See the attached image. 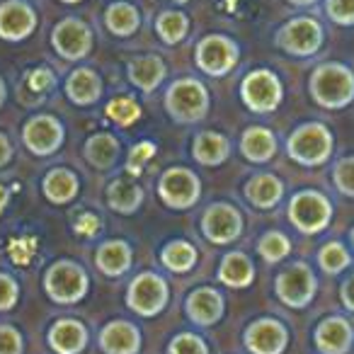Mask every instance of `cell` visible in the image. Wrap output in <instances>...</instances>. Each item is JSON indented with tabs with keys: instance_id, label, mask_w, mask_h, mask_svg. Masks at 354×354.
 Here are the masks:
<instances>
[{
	"instance_id": "obj_1",
	"label": "cell",
	"mask_w": 354,
	"mask_h": 354,
	"mask_svg": "<svg viewBox=\"0 0 354 354\" xmlns=\"http://www.w3.org/2000/svg\"><path fill=\"white\" fill-rule=\"evenodd\" d=\"M310 97L325 109H342L354 100V71L344 64H320L310 73Z\"/></svg>"
},
{
	"instance_id": "obj_2",
	"label": "cell",
	"mask_w": 354,
	"mask_h": 354,
	"mask_svg": "<svg viewBox=\"0 0 354 354\" xmlns=\"http://www.w3.org/2000/svg\"><path fill=\"white\" fill-rule=\"evenodd\" d=\"M212 109L209 88L197 78H177L165 90V112L177 124H197Z\"/></svg>"
},
{
	"instance_id": "obj_3",
	"label": "cell",
	"mask_w": 354,
	"mask_h": 354,
	"mask_svg": "<svg viewBox=\"0 0 354 354\" xmlns=\"http://www.w3.org/2000/svg\"><path fill=\"white\" fill-rule=\"evenodd\" d=\"M333 131L320 122H306L291 131L289 141H286V153L294 162L306 167H318L328 162L333 156Z\"/></svg>"
},
{
	"instance_id": "obj_4",
	"label": "cell",
	"mask_w": 354,
	"mask_h": 354,
	"mask_svg": "<svg viewBox=\"0 0 354 354\" xmlns=\"http://www.w3.org/2000/svg\"><path fill=\"white\" fill-rule=\"evenodd\" d=\"M44 291L54 304L73 306L88 296L90 277L83 265L73 260H56L44 272Z\"/></svg>"
},
{
	"instance_id": "obj_5",
	"label": "cell",
	"mask_w": 354,
	"mask_h": 354,
	"mask_svg": "<svg viewBox=\"0 0 354 354\" xmlns=\"http://www.w3.org/2000/svg\"><path fill=\"white\" fill-rule=\"evenodd\" d=\"M333 218V204L318 189H301L289 202V221L304 236L323 233Z\"/></svg>"
},
{
	"instance_id": "obj_6",
	"label": "cell",
	"mask_w": 354,
	"mask_h": 354,
	"mask_svg": "<svg viewBox=\"0 0 354 354\" xmlns=\"http://www.w3.org/2000/svg\"><path fill=\"white\" fill-rule=\"evenodd\" d=\"M158 197L167 209H175V212L192 209L202 197V183L197 172L180 165L167 167L158 180Z\"/></svg>"
},
{
	"instance_id": "obj_7",
	"label": "cell",
	"mask_w": 354,
	"mask_h": 354,
	"mask_svg": "<svg viewBox=\"0 0 354 354\" xmlns=\"http://www.w3.org/2000/svg\"><path fill=\"white\" fill-rule=\"evenodd\" d=\"M167 301H170V286L156 272L136 274L127 289V306L141 318H153L162 313Z\"/></svg>"
},
{
	"instance_id": "obj_8",
	"label": "cell",
	"mask_w": 354,
	"mask_h": 354,
	"mask_svg": "<svg viewBox=\"0 0 354 354\" xmlns=\"http://www.w3.org/2000/svg\"><path fill=\"white\" fill-rule=\"evenodd\" d=\"M284 97V85L277 78V73L267 68H257L243 78L241 83V100L250 112L270 114L281 104Z\"/></svg>"
},
{
	"instance_id": "obj_9",
	"label": "cell",
	"mask_w": 354,
	"mask_h": 354,
	"mask_svg": "<svg viewBox=\"0 0 354 354\" xmlns=\"http://www.w3.org/2000/svg\"><path fill=\"white\" fill-rule=\"evenodd\" d=\"M323 27H320V22L315 17L301 15L279 27L277 46L281 51H286L289 56L308 59V56L318 54V49L323 46Z\"/></svg>"
},
{
	"instance_id": "obj_10",
	"label": "cell",
	"mask_w": 354,
	"mask_h": 354,
	"mask_svg": "<svg viewBox=\"0 0 354 354\" xmlns=\"http://www.w3.org/2000/svg\"><path fill=\"white\" fill-rule=\"evenodd\" d=\"M318 279L306 262H294L281 270L274 279V294L289 308H306L315 299Z\"/></svg>"
},
{
	"instance_id": "obj_11",
	"label": "cell",
	"mask_w": 354,
	"mask_h": 354,
	"mask_svg": "<svg viewBox=\"0 0 354 354\" xmlns=\"http://www.w3.org/2000/svg\"><path fill=\"white\" fill-rule=\"evenodd\" d=\"M238 59H241V49L238 44L226 35H209L194 49V61H197L199 71L212 78H223L236 68Z\"/></svg>"
},
{
	"instance_id": "obj_12",
	"label": "cell",
	"mask_w": 354,
	"mask_h": 354,
	"mask_svg": "<svg viewBox=\"0 0 354 354\" xmlns=\"http://www.w3.org/2000/svg\"><path fill=\"white\" fill-rule=\"evenodd\" d=\"M93 30L78 17H64L51 30V46L66 61H83L93 51Z\"/></svg>"
},
{
	"instance_id": "obj_13",
	"label": "cell",
	"mask_w": 354,
	"mask_h": 354,
	"mask_svg": "<svg viewBox=\"0 0 354 354\" xmlns=\"http://www.w3.org/2000/svg\"><path fill=\"white\" fill-rule=\"evenodd\" d=\"M22 141H25L30 153H35L39 158H49L61 151V146L66 141V129L51 114H39V117H32L22 127Z\"/></svg>"
},
{
	"instance_id": "obj_14",
	"label": "cell",
	"mask_w": 354,
	"mask_h": 354,
	"mask_svg": "<svg viewBox=\"0 0 354 354\" xmlns=\"http://www.w3.org/2000/svg\"><path fill=\"white\" fill-rule=\"evenodd\" d=\"M202 233L214 245H228L243 233V216L233 204L214 202L202 216Z\"/></svg>"
},
{
	"instance_id": "obj_15",
	"label": "cell",
	"mask_w": 354,
	"mask_h": 354,
	"mask_svg": "<svg viewBox=\"0 0 354 354\" xmlns=\"http://www.w3.org/2000/svg\"><path fill=\"white\" fill-rule=\"evenodd\" d=\"M243 344L250 354H284L289 330L277 318H257L245 328Z\"/></svg>"
},
{
	"instance_id": "obj_16",
	"label": "cell",
	"mask_w": 354,
	"mask_h": 354,
	"mask_svg": "<svg viewBox=\"0 0 354 354\" xmlns=\"http://www.w3.org/2000/svg\"><path fill=\"white\" fill-rule=\"evenodd\" d=\"M39 17L37 10L25 0H6L0 3V39L25 41L35 35Z\"/></svg>"
},
{
	"instance_id": "obj_17",
	"label": "cell",
	"mask_w": 354,
	"mask_h": 354,
	"mask_svg": "<svg viewBox=\"0 0 354 354\" xmlns=\"http://www.w3.org/2000/svg\"><path fill=\"white\" fill-rule=\"evenodd\" d=\"M313 342L320 354H347L354 344V330L342 315H328L315 328Z\"/></svg>"
},
{
	"instance_id": "obj_18",
	"label": "cell",
	"mask_w": 354,
	"mask_h": 354,
	"mask_svg": "<svg viewBox=\"0 0 354 354\" xmlns=\"http://www.w3.org/2000/svg\"><path fill=\"white\" fill-rule=\"evenodd\" d=\"M223 310H226V301L212 286H197L192 294L185 301V313L199 328H212L218 320L223 318Z\"/></svg>"
},
{
	"instance_id": "obj_19",
	"label": "cell",
	"mask_w": 354,
	"mask_h": 354,
	"mask_svg": "<svg viewBox=\"0 0 354 354\" xmlns=\"http://www.w3.org/2000/svg\"><path fill=\"white\" fill-rule=\"evenodd\" d=\"M46 342L56 354H83L90 342V333L83 320L78 318H59L49 328Z\"/></svg>"
},
{
	"instance_id": "obj_20",
	"label": "cell",
	"mask_w": 354,
	"mask_h": 354,
	"mask_svg": "<svg viewBox=\"0 0 354 354\" xmlns=\"http://www.w3.org/2000/svg\"><path fill=\"white\" fill-rule=\"evenodd\" d=\"M97 344L104 354H138L141 330L129 320H109L97 335Z\"/></svg>"
},
{
	"instance_id": "obj_21",
	"label": "cell",
	"mask_w": 354,
	"mask_h": 354,
	"mask_svg": "<svg viewBox=\"0 0 354 354\" xmlns=\"http://www.w3.org/2000/svg\"><path fill=\"white\" fill-rule=\"evenodd\" d=\"M131 265H133L131 245L127 241H119V238L104 241L97 248V252H95V267H97V272L104 277H112V279L124 277L131 270Z\"/></svg>"
},
{
	"instance_id": "obj_22",
	"label": "cell",
	"mask_w": 354,
	"mask_h": 354,
	"mask_svg": "<svg viewBox=\"0 0 354 354\" xmlns=\"http://www.w3.org/2000/svg\"><path fill=\"white\" fill-rule=\"evenodd\" d=\"M66 95L78 107L95 104L102 97V78H100L97 71L88 68V66H80V68L71 71L68 80H66Z\"/></svg>"
},
{
	"instance_id": "obj_23",
	"label": "cell",
	"mask_w": 354,
	"mask_h": 354,
	"mask_svg": "<svg viewBox=\"0 0 354 354\" xmlns=\"http://www.w3.org/2000/svg\"><path fill=\"white\" fill-rule=\"evenodd\" d=\"M127 75H129V80H131V85H136L141 93H153V90L160 88V83L165 80L167 66L158 54L136 56L133 61H129Z\"/></svg>"
},
{
	"instance_id": "obj_24",
	"label": "cell",
	"mask_w": 354,
	"mask_h": 354,
	"mask_svg": "<svg viewBox=\"0 0 354 354\" xmlns=\"http://www.w3.org/2000/svg\"><path fill=\"white\" fill-rule=\"evenodd\" d=\"M245 199L257 209H274L284 197V183L272 172H260L252 175L243 187Z\"/></svg>"
},
{
	"instance_id": "obj_25",
	"label": "cell",
	"mask_w": 354,
	"mask_h": 354,
	"mask_svg": "<svg viewBox=\"0 0 354 354\" xmlns=\"http://www.w3.org/2000/svg\"><path fill=\"white\" fill-rule=\"evenodd\" d=\"M231 156V138L218 131H202L192 141V158L199 165L216 167Z\"/></svg>"
},
{
	"instance_id": "obj_26",
	"label": "cell",
	"mask_w": 354,
	"mask_h": 354,
	"mask_svg": "<svg viewBox=\"0 0 354 354\" xmlns=\"http://www.w3.org/2000/svg\"><path fill=\"white\" fill-rule=\"evenodd\" d=\"M78 175L68 167H54L44 175V183H41V192L49 199L51 204H68L78 197Z\"/></svg>"
},
{
	"instance_id": "obj_27",
	"label": "cell",
	"mask_w": 354,
	"mask_h": 354,
	"mask_svg": "<svg viewBox=\"0 0 354 354\" xmlns=\"http://www.w3.org/2000/svg\"><path fill=\"white\" fill-rule=\"evenodd\" d=\"M241 153L250 162H270L277 153V136L267 127H248L241 136Z\"/></svg>"
},
{
	"instance_id": "obj_28",
	"label": "cell",
	"mask_w": 354,
	"mask_h": 354,
	"mask_svg": "<svg viewBox=\"0 0 354 354\" xmlns=\"http://www.w3.org/2000/svg\"><path fill=\"white\" fill-rule=\"evenodd\" d=\"M216 277L228 289H245L255 279V265H252V260L245 252H228V255H223L221 265H218Z\"/></svg>"
},
{
	"instance_id": "obj_29",
	"label": "cell",
	"mask_w": 354,
	"mask_h": 354,
	"mask_svg": "<svg viewBox=\"0 0 354 354\" xmlns=\"http://www.w3.org/2000/svg\"><path fill=\"white\" fill-rule=\"evenodd\" d=\"M141 204H143V189L138 187L133 180L119 177V180L107 185V207L112 209V212L129 216V214L138 212Z\"/></svg>"
},
{
	"instance_id": "obj_30",
	"label": "cell",
	"mask_w": 354,
	"mask_h": 354,
	"mask_svg": "<svg viewBox=\"0 0 354 354\" xmlns=\"http://www.w3.org/2000/svg\"><path fill=\"white\" fill-rule=\"evenodd\" d=\"M104 25L114 37H131L141 27V12L127 0H117L104 10Z\"/></svg>"
},
{
	"instance_id": "obj_31",
	"label": "cell",
	"mask_w": 354,
	"mask_h": 354,
	"mask_svg": "<svg viewBox=\"0 0 354 354\" xmlns=\"http://www.w3.org/2000/svg\"><path fill=\"white\" fill-rule=\"evenodd\" d=\"M83 153H85V160L93 167H97V170H109L119 158V141L112 133L100 131L88 138Z\"/></svg>"
},
{
	"instance_id": "obj_32",
	"label": "cell",
	"mask_w": 354,
	"mask_h": 354,
	"mask_svg": "<svg viewBox=\"0 0 354 354\" xmlns=\"http://www.w3.org/2000/svg\"><path fill=\"white\" fill-rule=\"evenodd\" d=\"M197 260H199L197 248L187 241H170L160 250L162 267L167 272H172V274H187V272H192Z\"/></svg>"
},
{
	"instance_id": "obj_33",
	"label": "cell",
	"mask_w": 354,
	"mask_h": 354,
	"mask_svg": "<svg viewBox=\"0 0 354 354\" xmlns=\"http://www.w3.org/2000/svg\"><path fill=\"white\" fill-rule=\"evenodd\" d=\"M156 35L167 46L180 44L189 35V17L180 10H162L156 17Z\"/></svg>"
},
{
	"instance_id": "obj_34",
	"label": "cell",
	"mask_w": 354,
	"mask_h": 354,
	"mask_svg": "<svg viewBox=\"0 0 354 354\" xmlns=\"http://www.w3.org/2000/svg\"><path fill=\"white\" fill-rule=\"evenodd\" d=\"M349 265H352V255H349V250L342 243L330 241L318 250V267L325 274H339V272H344Z\"/></svg>"
},
{
	"instance_id": "obj_35",
	"label": "cell",
	"mask_w": 354,
	"mask_h": 354,
	"mask_svg": "<svg viewBox=\"0 0 354 354\" xmlns=\"http://www.w3.org/2000/svg\"><path fill=\"white\" fill-rule=\"evenodd\" d=\"M257 252H260V257L267 265H277L291 252V241L281 231H267L257 241Z\"/></svg>"
},
{
	"instance_id": "obj_36",
	"label": "cell",
	"mask_w": 354,
	"mask_h": 354,
	"mask_svg": "<svg viewBox=\"0 0 354 354\" xmlns=\"http://www.w3.org/2000/svg\"><path fill=\"white\" fill-rule=\"evenodd\" d=\"M107 117L112 119L117 127H131L141 119V107H138L136 100L131 97H114L107 104Z\"/></svg>"
},
{
	"instance_id": "obj_37",
	"label": "cell",
	"mask_w": 354,
	"mask_h": 354,
	"mask_svg": "<svg viewBox=\"0 0 354 354\" xmlns=\"http://www.w3.org/2000/svg\"><path fill=\"white\" fill-rule=\"evenodd\" d=\"M333 185L342 197L354 199V156L339 158L333 167Z\"/></svg>"
},
{
	"instance_id": "obj_38",
	"label": "cell",
	"mask_w": 354,
	"mask_h": 354,
	"mask_svg": "<svg viewBox=\"0 0 354 354\" xmlns=\"http://www.w3.org/2000/svg\"><path fill=\"white\" fill-rule=\"evenodd\" d=\"M167 354H209V344L194 333H180L167 344Z\"/></svg>"
},
{
	"instance_id": "obj_39",
	"label": "cell",
	"mask_w": 354,
	"mask_h": 354,
	"mask_svg": "<svg viewBox=\"0 0 354 354\" xmlns=\"http://www.w3.org/2000/svg\"><path fill=\"white\" fill-rule=\"evenodd\" d=\"M325 12L339 27L354 25V0H325Z\"/></svg>"
},
{
	"instance_id": "obj_40",
	"label": "cell",
	"mask_w": 354,
	"mask_h": 354,
	"mask_svg": "<svg viewBox=\"0 0 354 354\" xmlns=\"http://www.w3.org/2000/svg\"><path fill=\"white\" fill-rule=\"evenodd\" d=\"M156 151H158L156 143H151V141L136 143V146L131 148V153H129V162H127V172H129V175H133V177L141 175L143 165H146V162L151 160L153 156H156Z\"/></svg>"
},
{
	"instance_id": "obj_41",
	"label": "cell",
	"mask_w": 354,
	"mask_h": 354,
	"mask_svg": "<svg viewBox=\"0 0 354 354\" xmlns=\"http://www.w3.org/2000/svg\"><path fill=\"white\" fill-rule=\"evenodd\" d=\"M20 301V284L8 272H0V313L12 310Z\"/></svg>"
},
{
	"instance_id": "obj_42",
	"label": "cell",
	"mask_w": 354,
	"mask_h": 354,
	"mask_svg": "<svg viewBox=\"0 0 354 354\" xmlns=\"http://www.w3.org/2000/svg\"><path fill=\"white\" fill-rule=\"evenodd\" d=\"M25 352V339L15 325L0 323V354H22Z\"/></svg>"
},
{
	"instance_id": "obj_43",
	"label": "cell",
	"mask_w": 354,
	"mask_h": 354,
	"mask_svg": "<svg viewBox=\"0 0 354 354\" xmlns=\"http://www.w3.org/2000/svg\"><path fill=\"white\" fill-rule=\"evenodd\" d=\"M54 73L49 68H37L35 73L30 75V88L35 93H46V90L54 88Z\"/></svg>"
},
{
	"instance_id": "obj_44",
	"label": "cell",
	"mask_w": 354,
	"mask_h": 354,
	"mask_svg": "<svg viewBox=\"0 0 354 354\" xmlns=\"http://www.w3.org/2000/svg\"><path fill=\"white\" fill-rule=\"evenodd\" d=\"M97 228H100V221L97 218L93 216V214H83V216H80V221L75 223V231L80 233V236H95V233H97Z\"/></svg>"
},
{
	"instance_id": "obj_45",
	"label": "cell",
	"mask_w": 354,
	"mask_h": 354,
	"mask_svg": "<svg viewBox=\"0 0 354 354\" xmlns=\"http://www.w3.org/2000/svg\"><path fill=\"white\" fill-rule=\"evenodd\" d=\"M12 156H15V146L6 131H0V167H6L12 160Z\"/></svg>"
},
{
	"instance_id": "obj_46",
	"label": "cell",
	"mask_w": 354,
	"mask_h": 354,
	"mask_svg": "<svg viewBox=\"0 0 354 354\" xmlns=\"http://www.w3.org/2000/svg\"><path fill=\"white\" fill-rule=\"evenodd\" d=\"M339 299H342V306H344V308L352 310V313H354V274L344 279L342 289H339Z\"/></svg>"
},
{
	"instance_id": "obj_47",
	"label": "cell",
	"mask_w": 354,
	"mask_h": 354,
	"mask_svg": "<svg viewBox=\"0 0 354 354\" xmlns=\"http://www.w3.org/2000/svg\"><path fill=\"white\" fill-rule=\"evenodd\" d=\"M291 6H296V8H308V6H315L318 0H289Z\"/></svg>"
},
{
	"instance_id": "obj_48",
	"label": "cell",
	"mask_w": 354,
	"mask_h": 354,
	"mask_svg": "<svg viewBox=\"0 0 354 354\" xmlns=\"http://www.w3.org/2000/svg\"><path fill=\"white\" fill-rule=\"evenodd\" d=\"M6 97H8V88H6V80L0 78V107L6 104Z\"/></svg>"
},
{
	"instance_id": "obj_49",
	"label": "cell",
	"mask_w": 354,
	"mask_h": 354,
	"mask_svg": "<svg viewBox=\"0 0 354 354\" xmlns=\"http://www.w3.org/2000/svg\"><path fill=\"white\" fill-rule=\"evenodd\" d=\"M6 204H8V192H6V187H0V212H3Z\"/></svg>"
},
{
	"instance_id": "obj_50",
	"label": "cell",
	"mask_w": 354,
	"mask_h": 354,
	"mask_svg": "<svg viewBox=\"0 0 354 354\" xmlns=\"http://www.w3.org/2000/svg\"><path fill=\"white\" fill-rule=\"evenodd\" d=\"M349 241H352V248H354V228L349 231Z\"/></svg>"
},
{
	"instance_id": "obj_51",
	"label": "cell",
	"mask_w": 354,
	"mask_h": 354,
	"mask_svg": "<svg viewBox=\"0 0 354 354\" xmlns=\"http://www.w3.org/2000/svg\"><path fill=\"white\" fill-rule=\"evenodd\" d=\"M61 3H68V6H73V3H80V0H61Z\"/></svg>"
},
{
	"instance_id": "obj_52",
	"label": "cell",
	"mask_w": 354,
	"mask_h": 354,
	"mask_svg": "<svg viewBox=\"0 0 354 354\" xmlns=\"http://www.w3.org/2000/svg\"><path fill=\"white\" fill-rule=\"evenodd\" d=\"M172 3H187V0H172Z\"/></svg>"
}]
</instances>
